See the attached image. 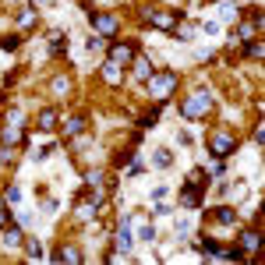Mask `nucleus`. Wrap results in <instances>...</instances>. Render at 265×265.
Segmentation results:
<instances>
[{"mask_svg":"<svg viewBox=\"0 0 265 265\" xmlns=\"http://www.w3.org/2000/svg\"><path fill=\"white\" fill-rule=\"evenodd\" d=\"M0 46H4V50H18V36H7L4 42H0Z\"/></svg>","mask_w":265,"mask_h":265,"instance_id":"obj_23","label":"nucleus"},{"mask_svg":"<svg viewBox=\"0 0 265 265\" xmlns=\"http://www.w3.org/2000/svg\"><path fill=\"white\" fill-rule=\"evenodd\" d=\"M110 57H113V64H131L135 61V46H117Z\"/></svg>","mask_w":265,"mask_h":265,"instance_id":"obj_8","label":"nucleus"},{"mask_svg":"<svg viewBox=\"0 0 265 265\" xmlns=\"http://www.w3.org/2000/svg\"><path fill=\"white\" fill-rule=\"evenodd\" d=\"M135 78H138L142 85H145V82H149V78H152V64H149V61H145V57H142V61H135Z\"/></svg>","mask_w":265,"mask_h":265,"instance_id":"obj_10","label":"nucleus"},{"mask_svg":"<svg viewBox=\"0 0 265 265\" xmlns=\"http://www.w3.org/2000/svg\"><path fill=\"white\" fill-rule=\"evenodd\" d=\"M117 244H121V251H131V230H127V219H124V226L117 230Z\"/></svg>","mask_w":265,"mask_h":265,"instance_id":"obj_13","label":"nucleus"},{"mask_svg":"<svg viewBox=\"0 0 265 265\" xmlns=\"http://www.w3.org/2000/svg\"><path fill=\"white\" fill-rule=\"evenodd\" d=\"M28 25H36V11H21L18 14V28H28Z\"/></svg>","mask_w":265,"mask_h":265,"instance_id":"obj_18","label":"nucleus"},{"mask_svg":"<svg viewBox=\"0 0 265 265\" xmlns=\"http://www.w3.org/2000/svg\"><path fill=\"white\" fill-rule=\"evenodd\" d=\"M209 110H212V96L205 92V88H202L198 96H191V99L184 102V117H187V121H198V117H205Z\"/></svg>","mask_w":265,"mask_h":265,"instance_id":"obj_1","label":"nucleus"},{"mask_svg":"<svg viewBox=\"0 0 265 265\" xmlns=\"http://www.w3.org/2000/svg\"><path fill=\"white\" fill-rule=\"evenodd\" d=\"M39 127H42V131H53V127H57V110H42V113H39Z\"/></svg>","mask_w":265,"mask_h":265,"instance_id":"obj_11","label":"nucleus"},{"mask_svg":"<svg viewBox=\"0 0 265 265\" xmlns=\"http://www.w3.org/2000/svg\"><path fill=\"white\" fill-rule=\"evenodd\" d=\"M25 247H28V258H42V247H39V241H36V237H28V241H25Z\"/></svg>","mask_w":265,"mask_h":265,"instance_id":"obj_17","label":"nucleus"},{"mask_svg":"<svg viewBox=\"0 0 265 265\" xmlns=\"http://www.w3.org/2000/svg\"><path fill=\"white\" fill-rule=\"evenodd\" d=\"M0 163H14V152L11 149H0Z\"/></svg>","mask_w":265,"mask_h":265,"instance_id":"obj_24","label":"nucleus"},{"mask_svg":"<svg viewBox=\"0 0 265 265\" xmlns=\"http://www.w3.org/2000/svg\"><path fill=\"white\" fill-rule=\"evenodd\" d=\"M181 205H184V209H198V205H202V184L187 181L181 187Z\"/></svg>","mask_w":265,"mask_h":265,"instance_id":"obj_5","label":"nucleus"},{"mask_svg":"<svg viewBox=\"0 0 265 265\" xmlns=\"http://www.w3.org/2000/svg\"><path fill=\"white\" fill-rule=\"evenodd\" d=\"M216 219H219V223H233V219H237V216H233V209H226V205H223V209L216 212Z\"/></svg>","mask_w":265,"mask_h":265,"instance_id":"obj_21","label":"nucleus"},{"mask_svg":"<svg viewBox=\"0 0 265 265\" xmlns=\"http://www.w3.org/2000/svg\"><path fill=\"white\" fill-rule=\"evenodd\" d=\"M142 21H149V25H159V28H166V32H173L177 21H181V14H159L156 7H142Z\"/></svg>","mask_w":265,"mask_h":265,"instance_id":"obj_3","label":"nucleus"},{"mask_svg":"<svg viewBox=\"0 0 265 265\" xmlns=\"http://www.w3.org/2000/svg\"><path fill=\"white\" fill-rule=\"evenodd\" d=\"M64 50H67V39H64V32H57V36L50 39V53H53V57H61Z\"/></svg>","mask_w":265,"mask_h":265,"instance_id":"obj_12","label":"nucleus"},{"mask_svg":"<svg viewBox=\"0 0 265 265\" xmlns=\"http://www.w3.org/2000/svg\"><path fill=\"white\" fill-rule=\"evenodd\" d=\"M233 149H237V142H233L230 135H216V138L209 142V152H212V156H230Z\"/></svg>","mask_w":265,"mask_h":265,"instance_id":"obj_6","label":"nucleus"},{"mask_svg":"<svg viewBox=\"0 0 265 265\" xmlns=\"http://www.w3.org/2000/svg\"><path fill=\"white\" fill-rule=\"evenodd\" d=\"M223 258H230V262H244L247 255H244V247H226V251H223Z\"/></svg>","mask_w":265,"mask_h":265,"instance_id":"obj_19","label":"nucleus"},{"mask_svg":"<svg viewBox=\"0 0 265 265\" xmlns=\"http://www.w3.org/2000/svg\"><path fill=\"white\" fill-rule=\"evenodd\" d=\"M145 85H149V92H152L156 99H166L173 88H177V75H173V71H166V75H152Z\"/></svg>","mask_w":265,"mask_h":265,"instance_id":"obj_2","label":"nucleus"},{"mask_svg":"<svg viewBox=\"0 0 265 265\" xmlns=\"http://www.w3.org/2000/svg\"><path fill=\"white\" fill-rule=\"evenodd\" d=\"M88 18H92V28L99 36H117V18L113 14H99V11H88Z\"/></svg>","mask_w":265,"mask_h":265,"instance_id":"obj_4","label":"nucleus"},{"mask_svg":"<svg viewBox=\"0 0 265 265\" xmlns=\"http://www.w3.org/2000/svg\"><path fill=\"white\" fill-rule=\"evenodd\" d=\"M241 247L244 251H258L262 247V233L258 230H241Z\"/></svg>","mask_w":265,"mask_h":265,"instance_id":"obj_7","label":"nucleus"},{"mask_svg":"<svg viewBox=\"0 0 265 265\" xmlns=\"http://www.w3.org/2000/svg\"><path fill=\"white\" fill-rule=\"evenodd\" d=\"M50 258H53V262H78L82 255L75 251V247H64V251H61V255H50Z\"/></svg>","mask_w":265,"mask_h":265,"instance_id":"obj_14","label":"nucleus"},{"mask_svg":"<svg viewBox=\"0 0 265 265\" xmlns=\"http://www.w3.org/2000/svg\"><path fill=\"white\" fill-rule=\"evenodd\" d=\"M85 127V117H71V124H67V131L75 135V131H82Z\"/></svg>","mask_w":265,"mask_h":265,"instance_id":"obj_22","label":"nucleus"},{"mask_svg":"<svg viewBox=\"0 0 265 265\" xmlns=\"http://www.w3.org/2000/svg\"><path fill=\"white\" fill-rule=\"evenodd\" d=\"M170 163H173V156H170L166 149H159V152H156V166H170Z\"/></svg>","mask_w":265,"mask_h":265,"instance_id":"obj_20","label":"nucleus"},{"mask_svg":"<svg viewBox=\"0 0 265 265\" xmlns=\"http://www.w3.org/2000/svg\"><path fill=\"white\" fill-rule=\"evenodd\" d=\"M244 57H247V61H262V42H247Z\"/></svg>","mask_w":265,"mask_h":265,"instance_id":"obj_15","label":"nucleus"},{"mask_svg":"<svg viewBox=\"0 0 265 265\" xmlns=\"http://www.w3.org/2000/svg\"><path fill=\"white\" fill-rule=\"evenodd\" d=\"M21 241V233H18V226H4V244L11 247V244H18Z\"/></svg>","mask_w":265,"mask_h":265,"instance_id":"obj_16","label":"nucleus"},{"mask_svg":"<svg viewBox=\"0 0 265 265\" xmlns=\"http://www.w3.org/2000/svg\"><path fill=\"white\" fill-rule=\"evenodd\" d=\"M102 78H106L110 85H121V64L106 61V64H102Z\"/></svg>","mask_w":265,"mask_h":265,"instance_id":"obj_9","label":"nucleus"}]
</instances>
